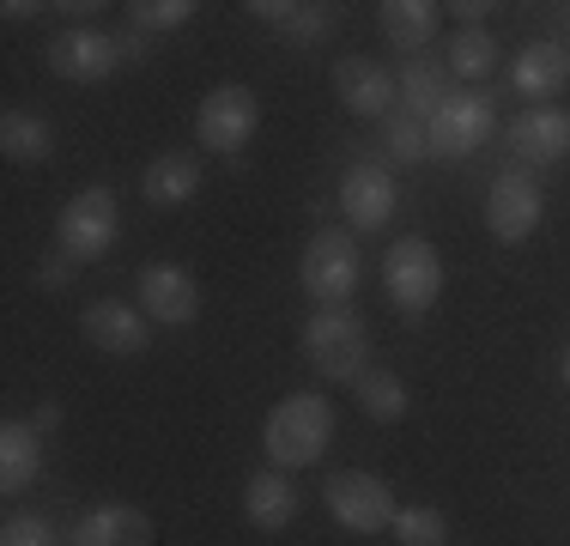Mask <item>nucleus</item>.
<instances>
[{
	"label": "nucleus",
	"mask_w": 570,
	"mask_h": 546,
	"mask_svg": "<svg viewBox=\"0 0 570 546\" xmlns=\"http://www.w3.org/2000/svg\"><path fill=\"white\" fill-rule=\"evenodd\" d=\"M334 437V407L322 394H285L262 426V449L274 468H309Z\"/></svg>",
	"instance_id": "nucleus-1"
},
{
	"label": "nucleus",
	"mask_w": 570,
	"mask_h": 546,
	"mask_svg": "<svg viewBox=\"0 0 570 546\" xmlns=\"http://www.w3.org/2000/svg\"><path fill=\"white\" fill-rule=\"evenodd\" d=\"M304 359H309V371H322L328 382H358L371 371V328H364V316H352L346 304L316 310L304 322Z\"/></svg>",
	"instance_id": "nucleus-2"
},
{
	"label": "nucleus",
	"mask_w": 570,
	"mask_h": 546,
	"mask_svg": "<svg viewBox=\"0 0 570 546\" xmlns=\"http://www.w3.org/2000/svg\"><path fill=\"white\" fill-rule=\"evenodd\" d=\"M116 237H121V207H116L110 188H79L56 218V243L73 267L104 262V255L116 250Z\"/></svg>",
	"instance_id": "nucleus-3"
},
{
	"label": "nucleus",
	"mask_w": 570,
	"mask_h": 546,
	"mask_svg": "<svg viewBox=\"0 0 570 546\" xmlns=\"http://www.w3.org/2000/svg\"><path fill=\"white\" fill-rule=\"evenodd\" d=\"M358 243H352V231L341 225H322L316 237L304 243V262H297V280H304V292L316 298L322 310H334V304H346L352 292H358Z\"/></svg>",
	"instance_id": "nucleus-4"
},
{
	"label": "nucleus",
	"mask_w": 570,
	"mask_h": 546,
	"mask_svg": "<svg viewBox=\"0 0 570 546\" xmlns=\"http://www.w3.org/2000/svg\"><path fill=\"white\" fill-rule=\"evenodd\" d=\"M383 292L401 316H425L443 298V255L431 250V237H401L383 255Z\"/></svg>",
	"instance_id": "nucleus-5"
},
{
	"label": "nucleus",
	"mask_w": 570,
	"mask_h": 546,
	"mask_svg": "<svg viewBox=\"0 0 570 546\" xmlns=\"http://www.w3.org/2000/svg\"><path fill=\"white\" fill-rule=\"evenodd\" d=\"M540 218H547V188H540V176L528 170V164L498 170L492 188H485V231H492L498 243H528L540 231Z\"/></svg>",
	"instance_id": "nucleus-6"
},
{
	"label": "nucleus",
	"mask_w": 570,
	"mask_h": 546,
	"mask_svg": "<svg viewBox=\"0 0 570 546\" xmlns=\"http://www.w3.org/2000/svg\"><path fill=\"white\" fill-rule=\"evenodd\" d=\"M492 128H498V98L492 91L485 86L480 91H455V98L425 121V146H431V158L455 164V158L480 153V146L492 140Z\"/></svg>",
	"instance_id": "nucleus-7"
},
{
	"label": "nucleus",
	"mask_w": 570,
	"mask_h": 546,
	"mask_svg": "<svg viewBox=\"0 0 570 546\" xmlns=\"http://www.w3.org/2000/svg\"><path fill=\"white\" fill-rule=\"evenodd\" d=\"M262 128V98L249 86H213L195 109V140L219 158H237Z\"/></svg>",
	"instance_id": "nucleus-8"
},
{
	"label": "nucleus",
	"mask_w": 570,
	"mask_h": 546,
	"mask_svg": "<svg viewBox=\"0 0 570 546\" xmlns=\"http://www.w3.org/2000/svg\"><path fill=\"white\" fill-rule=\"evenodd\" d=\"M322 498H328V516L346 528V535H383L389 523H395V491H389L376 474L364 468H341L328 474V486H322Z\"/></svg>",
	"instance_id": "nucleus-9"
},
{
	"label": "nucleus",
	"mask_w": 570,
	"mask_h": 546,
	"mask_svg": "<svg viewBox=\"0 0 570 546\" xmlns=\"http://www.w3.org/2000/svg\"><path fill=\"white\" fill-rule=\"evenodd\" d=\"M341 207L352 218V231H383L401 207V188H395V170L383 158H358L346 164L341 176Z\"/></svg>",
	"instance_id": "nucleus-10"
},
{
	"label": "nucleus",
	"mask_w": 570,
	"mask_h": 546,
	"mask_svg": "<svg viewBox=\"0 0 570 546\" xmlns=\"http://www.w3.org/2000/svg\"><path fill=\"white\" fill-rule=\"evenodd\" d=\"M49 67L73 86H104V79L121 67V37L91 31V25H73V31L49 37Z\"/></svg>",
	"instance_id": "nucleus-11"
},
{
	"label": "nucleus",
	"mask_w": 570,
	"mask_h": 546,
	"mask_svg": "<svg viewBox=\"0 0 570 546\" xmlns=\"http://www.w3.org/2000/svg\"><path fill=\"white\" fill-rule=\"evenodd\" d=\"M134 298H140L146 322H165V328H188L200 316V285L188 267L176 262H153L140 267V280H134Z\"/></svg>",
	"instance_id": "nucleus-12"
},
{
	"label": "nucleus",
	"mask_w": 570,
	"mask_h": 546,
	"mask_svg": "<svg viewBox=\"0 0 570 546\" xmlns=\"http://www.w3.org/2000/svg\"><path fill=\"white\" fill-rule=\"evenodd\" d=\"M79 334L98 352H110V359H140L146 352V310L121 304V298H98V304H86V316H79Z\"/></svg>",
	"instance_id": "nucleus-13"
},
{
	"label": "nucleus",
	"mask_w": 570,
	"mask_h": 546,
	"mask_svg": "<svg viewBox=\"0 0 570 546\" xmlns=\"http://www.w3.org/2000/svg\"><path fill=\"white\" fill-rule=\"evenodd\" d=\"M334 98H341L352 116H376V121H389L395 116V79L383 74V67L371 61V55H341L334 61Z\"/></svg>",
	"instance_id": "nucleus-14"
},
{
	"label": "nucleus",
	"mask_w": 570,
	"mask_h": 546,
	"mask_svg": "<svg viewBox=\"0 0 570 546\" xmlns=\"http://www.w3.org/2000/svg\"><path fill=\"white\" fill-rule=\"evenodd\" d=\"M504 140H510L515 164H559L570 153V109H552V104L522 109V116L510 121Z\"/></svg>",
	"instance_id": "nucleus-15"
},
{
	"label": "nucleus",
	"mask_w": 570,
	"mask_h": 546,
	"mask_svg": "<svg viewBox=\"0 0 570 546\" xmlns=\"http://www.w3.org/2000/svg\"><path fill=\"white\" fill-rule=\"evenodd\" d=\"M67 546H153V516L134 504H98L73 523Z\"/></svg>",
	"instance_id": "nucleus-16"
},
{
	"label": "nucleus",
	"mask_w": 570,
	"mask_h": 546,
	"mask_svg": "<svg viewBox=\"0 0 570 546\" xmlns=\"http://www.w3.org/2000/svg\"><path fill=\"white\" fill-rule=\"evenodd\" d=\"M200 195V158L188 153H158L153 164L140 170V201L146 207H188Z\"/></svg>",
	"instance_id": "nucleus-17"
},
{
	"label": "nucleus",
	"mask_w": 570,
	"mask_h": 546,
	"mask_svg": "<svg viewBox=\"0 0 570 546\" xmlns=\"http://www.w3.org/2000/svg\"><path fill=\"white\" fill-rule=\"evenodd\" d=\"M564 79H570V49L564 43H528L510 67V86L534 104H552L564 91Z\"/></svg>",
	"instance_id": "nucleus-18"
},
{
	"label": "nucleus",
	"mask_w": 570,
	"mask_h": 546,
	"mask_svg": "<svg viewBox=\"0 0 570 546\" xmlns=\"http://www.w3.org/2000/svg\"><path fill=\"white\" fill-rule=\"evenodd\" d=\"M43 474V431L31 419H7L0 426V491H24Z\"/></svg>",
	"instance_id": "nucleus-19"
},
{
	"label": "nucleus",
	"mask_w": 570,
	"mask_h": 546,
	"mask_svg": "<svg viewBox=\"0 0 570 546\" xmlns=\"http://www.w3.org/2000/svg\"><path fill=\"white\" fill-rule=\"evenodd\" d=\"M243 516H249V523L262 528V535H279V528L297 516V486L285 480L279 468L255 474V480L243 486Z\"/></svg>",
	"instance_id": "nucleus-20"
},
{
	"label": "nucleus",
	"mask_w": 570,
	"mask_h": 546,
	"mask_svg": "<svg viewBox=\"0 0 570 546\" xmlns=\"http://www.w3.org/2000/svg\"><path fill=\"white\" fill-rule=\"evenodd\" d=\"M376 19H383V37L401 55H425V43L438 37L443 7H431V0H383V7H376Z\"/></svg>",
	"instance_id": "nucleus-21"
},
{
	"label": "nucleus",
	"mask_w": 570,
	"mask_h": 546,
	"mask_svg": "<svg viewBox=\"0 0 570 546\" xmlns=\"http://www.w3.org/2000/svg\"><path fill=\"white\" fill-rule=\"evenodd\" d=\"M450 79H455V74H450V61H406V67H401V79H395L401 109H406V116H419V121H431L443 104L455 98Z\"/></svg>",
	"instance_id": "nucleus-22"
},
{
	"label": "nucleus",
	"mask_w": 570,
	"mask_h": 546,
	"mask_svg": "<svg viewBox=\"0 0 570 546\" xmlns=\"http://www.w3.org/2000/svg\"><path fill=\"white\" fill-rule=\"evenodd\" d=\"M249 12L262 25H274L292 43H322L334 31V7H304V0H249Z\"/></svg>",
	"instance_id": "nucleus-23"
},
{
	"label": "nucleus",
	"mask_w": 570,
	"mask_h": 546,
	"mask_svg": "<svg viewBox=\"0 0 570 546\" xmlns=\"http://www.w3.org/2000/svg\"><path fill=\"white\" fill-rule=\"evenodd\" d=\"M0 153L12 164H49L56 158V128L37 109H7L0 116Z\"/></svg>",
	"instance_id": "nucleus-24"
},
{
	"label": "nucleus",
	"mask_w": 570,
	"mask_h": 546,
	"mask_svg": "<svg viewBox=\"0 0 570 546\" xmlns=\"http://www.w3.org/2000/svg\"><path fill=\"white\" fill-rule=\"evenodd\" d=\"M352 394H358L364 419H376V426H395V419H406V382L395 371H383V364L352 382Z\"/></svg>",
	"instance_id": "nucleus-25"
},
{
	"label": "nucleus",
	"mask_w": 570,
	"mask_h": 546,
	"mask_svg": "<svg viewBox=\"0 0 570 546\" xmlns=\"http://www.w3.org/2000/svg\"><path fill=\"white\" fill-rule=\"evenodd\" d=\"M389 535H395V546H450V516L438 504H401Z\"/></svg>",
	"instance_id": "nucleus-26"
},
{
	"label": "nucleus",
	"mask_w": 570,
	"mask_h": 546,
	"mask_svg": "<svg viewBox=\"0 0 570 546\" xmlns=\"http://www.w3.org/2000/svg\"><path fill=\"white\" fill-rule=\"evenodd\" d=\"M498 67V37L485 25H468V31L450 37V74L455 79H485Z\"/></svg>",
	"instance_id": "nucleus-27"
},
{
	"label": "nucleus",
	"mask_w": 570,
	"mask_h": 546,
	"mask_svg": "<svg viewBox=\"0 0 570 546\" xmlns=\"http://www.w3.org/2000/svg\"><path fill=\"white\" fill-rule=\"evenodd\" d=\"M195 12H200L195 0H134L128 25H134V31H146V37H158V31H183Z\"/></svg>",
	"instance_id": "nucleus-28"
},
{
	"label": "nucleus",
	"mask_w": 570,
	"mask_h": 546,
	"mask_svg": "<svg viewBox=\"0 0 570 546\" xmlns=\"http://www.w3.org/2000/svg\"><path fill=\"white\" fill-rule=\"evenodd\" d=\"M383 140H389V158H401V164H425V158H431V146H425V121L406 116V109H395V116L383 121Z\"/></svg>",
	"instance_id": "nucleus-29"
},
{
	"label": "nucleus",
	"mask_w": 570,
	"mask_h": 546,
	"mask_svg": "<svg viewBox=\"0 0 570 546\" xmlns=\"http://www.w3.org/2000/svg\"><path fill=\"white\" fill-rule=\"evenodd\" d=\"M0 546H61V535H56V523H49V516H7Z\"/></svg>",
	"instance_id": "nucleus-30"
},
{
	"label": "nucleus",
	"mask_w": 570,
	"mask_h": 546,
	"mask_svg": "<svg viewBox=\"0 0 570 546\" xmlns=\"http://www.w3.org/2000/svg\"><path fill=\"white\" fill-rule=\"evenodd\" d=\"M67 273H73V262H67V255L56 250L49 262H37V285H43V292H61V285H67Z\"/></svg>",
	"instance_id": "nucleus-31"
},
{
	"label": "nucleus",
	"mask_w": 570,
	"mask_h": 546,
	"mask_svg": "<svg viewBox=\"0 0 570 546\" xmlns=\"http://www.w3.org/2000/svg\"><path fill=\"white\" fill-rule=\"evenodd\" d=\"M146 49H153V37L128 25V31H121V61H146Z\"/></svg>",
	"instance_id": "nucleus-32"
},
{
	"label": "nucleus",
	"mask_w": 570,
	"mask_h": 546,
	"mask_svg": "<svg viewBox=\"0 0 570 546\" xmlns=\"http://www.w3.org/2000/svg\"><path fill=\"white\" fill-rule=\"evenodd\" d=\"M450 12H461V31H468V25H480L485 12H492V0H455Z\"/></svg>",
	"instance_id": "nucleus-33"
},
{
	"label": "nucleus",
	"mask_w": 570,
	"mask_h": 546,
	"mask_svg": "<svg viewBox=\"0 0 570 546\" xmlns=\"http://www.w3.org/2000/svg\"><path fill=\"white\" fill-rule=\"evenodd\" d=\"M31 426H37V431H56V426H61V407H56V401H43V407H37Z\"/></svg>",
	"instance_id": "nucleus-34"
},
{
	"label": "nucleus",
	"mask_w": 570,
	"mask_h": 546,
	"mask_svg": "<svg viewBox=\"0 0 570 546\" xmlns=\"http://www.w3.org/2000/svg\"><path fill=\"white\" fill-rule=\"evenodd\" d=\"M564 382H570V347H564Z\"/></svg>",
	"instance_id": "nucleus-35"
}]
</instances>
